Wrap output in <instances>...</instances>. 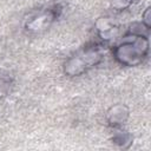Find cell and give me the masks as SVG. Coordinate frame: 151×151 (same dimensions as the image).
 <instances>
[{
  "label": "cell",
  "instance_id": "4",
  "mask_svg": "<svg viewBox=\"0 0 151 151\" xmlns=\"http://www.w3.org/2000/svg\"><path fill=\"white\" fill-rule=\"evenodd\" d=\"M54 18H55V12L54 11H47V12L33 18L32 20H29L27 22L26 27L28 31H33V32L42 31L50 26V24L53 21Z\"/></svg>",
  "mask_w": 151,
  "mask_h": 151
},
{
  "label": "cell",
  "instance_id": "2",
  "mask_svg": "<svg viewBox=\"0 0 151 151\" xmlns=\"http://www.w3.org/2000/svg\"><path fill=\"white\" fill-rule=\"evenodd\" d=\"M130 116V110L126 105L124 104H116L112 105L107 112H106V120L109 122V124L111 126H120L123 125Z\"/></svg>",
  "mask_w": 151,
  "mask_h": 151
},
{
  "label": "cell",
  "instance_id": "5",
  "mask_svg": "<svg viewBox=\"0 0 151 151\" xmlns=\"http://www.w3.org/2000/svg\"><path fill=\"white\" fill-rule=\"evenodd\" d=\"M132 139H133L132 134L125 131H118L112 137V142L123 149H127L132 144Z\"/></svg>",
  "mask_w": 151,
  "mask_h": 151
},
{
  "label": "cell",
  "instance_id": "7",
  "mask_svg": "<svg viewBox=\"0 0 151 151\" xmlns=\"http://www.w3.org/2000/svg\"><path fill=\"white\" fill-rule=\"evenodd\" d=\"M142 24L150 29L151 27V7H147L145 9V12L143 13V19H142Z\"/></svg>",
  "mask_w": 151,
  "mask_h": 151
},
{
  "label": "cell",
  "instance_id": "1",
  "mask_svg": "<svg viewBox=\"0 0 151 151\" xmlns=\"http://www.w3.org/2000/svg\"><path fill=\"white\" fill-rule=\"evenodd\" d=\"M130 40H125L118 45L114 51V58L125 66H137L146 57L149 52V39L145 35H130Z\"/></svg>",
  "mask_w": 151,
  "mask_h": 151
},
{
  "label": "cell",
  "instance_id": "6",
  "mask_svg": "<svg viewBox=\"0 0 151 151\" xmlns=\"http://www.w3.org/2000/svg\"><path fill=\"white\" fill-rule=\"evenodd\" d=\"M134 0H111V7L117 11H123L127 8Z\"/></svg>",
  "mask_w": 151,
  "mask_h": 151
},
{
  "label": "cell",
  "instance_id": "3",
  "mask_svg": "<svg viewBox=\"0 0 151 151\" xmlns=\"http://www.w3.org/2000/svg\"><path fill=\"white\" fill-rule=\"evenodd\" d=\"M88 68V66L86 65V63L84 61L83 57L79 54L73 55L71 58H68L65 64H64V72L66 76L68 77H77L83 74L86 70Z\"/></svg>",
  "mask_w": 151,
  "mask_h": 151
}]
</instances>
